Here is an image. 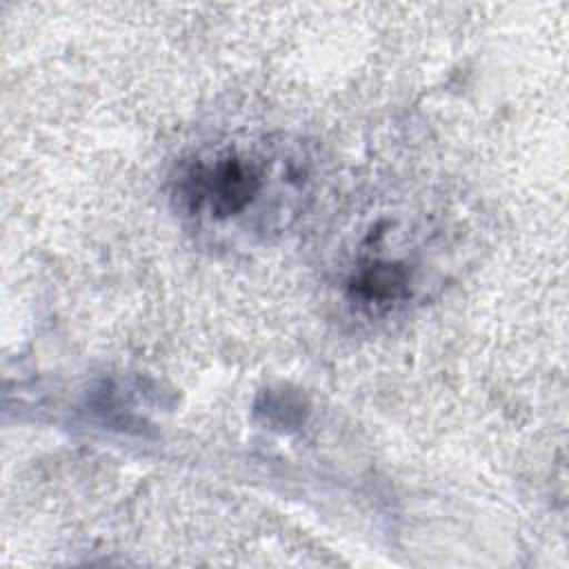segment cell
Returning a JSON list of instances; mask_svg holds the SVG:
<instances>
[{
    "mask_svg": "<svg viewBox=\"0 0 569 569\" xmlns=\"http://www.w3.org/2000/svg\"><path fill=\"white\" fill-rule=\"evenodd\" d=\"M267 189V167L236 151L198 158L178 178V196L193 216L227 222L244 216Z\"/></svg>",
    "mask_w": 569,
    "mask_h": 569,
    "instance_id": "cell-1",
    "label": "cell"
},
{
    "mask_svg": "<svg viewBox=\"0 0 569 569\" xmlns=\"http://www.w3.org/2000/svg\"><path fill=\"white\" fill-rule=\"evenodd\" d=\"M351 293L369 305H389L409 293V273L391 262H369L351 278Z\"/></svg>",
    "mask_w": 569,
    "mask_h": 569,
    "instance_id": "cell-2",
    "label": "cell"
}]
</instances>
